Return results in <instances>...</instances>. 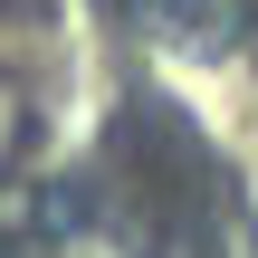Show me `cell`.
I'll return each instance as SVG.
<instances>
[{"instance_id": "obj_2", "label": "cell", "mask_w": 258, "mask_h": 258, "mask_svg": "<svg viewBox=\"0 0 258 258\" xmlns=\"http://www.w3.org/2000/svg\"><path fill=\"white\" fill-rule=\"evenodd\" d=\"M10 144H19V86L0 77V163H10Z\"/></svg>"}, {"instance_id": "obj_1", "label": "cell", "mask_w": 258, "mask_h": 258, "mask_svg": "<svg viewBox=\"0 0 258 258\" xmlns=\"http://www.w3.org/2000/svg\"><path fill=\"white\" fill-rule=\"evenodd\" d=\"M144 19H153V38H172V48H211V38L230 29V0H144Z\"/></svg>"}, {"instance_id": "obj_3", "label": "cell", "mask_w": 258, "mask_h": 258, "mask_svg": "<svg viewBox=\"0 0 258 258\" xmlns=\"http://www.w3.org/2000/svg\"><path fill=\"white\" fill-rule=\"evenodd\" d=\"M48 258H115V249H105V239H57Z\"/></svg>"}]
</instances>
